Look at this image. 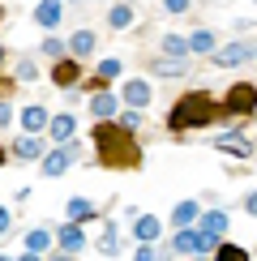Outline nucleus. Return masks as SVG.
<instances>
[{"mask_svg":"<svg viewBox=\"0 0 257 261\" xmlns=\"http://www.w3.org/2000/svg\"><path fill=\"white\" fill-rule=\"evenodd\" d=\"M94 146H99V163L103 167H137L142 163V146L133 141V133L120 124H112L103 116V124L94 128Z\"/></svg>","mask_w":257,"mask_h":261,"instance_id":"1","label":"nucleus"},{"mask_svg":"<svg viewBox=\"0 0 257 261\" xmlns=\"http://www.w3.org/2000/svg\"><path fill=\"white\" fill-rule=\"evenodd\" d=\"M214 116H219V103H214L210 94L193 90V94H185V99L171 107L167 128H171V133H185V128H201V124H210Z\"/></svg>","mask_w":257,"mask_h":261,"instance_id":"2","label":"nucleus"},{"mask_svg":"<svg viewBox=\"0 0 257 261\" xmlns=\"http://www.w3.org/2000/svg\"><path fill=\"white\" fill-rule=\"evenodd\" d=\"M206 56L219 64V69H236V64H249L257 56V43H223V47H210Z\"/></svg>","mask_w":257,"mask_h":261,"instance_id":"3","label":"nucleus"},{"mask_svg":"<svg viewBox=\"0 0 257 261\" xmlns=\"http://www.w3.org/2000/svg\"><path fill=\"white\" fill-rule=\"evenodd\" d=\"M223 112L232 116H253L257 112V86L253 82H236L227 90V99H223Z\"/></svg>","mask_w":257,"mask_h":261,"instance_id":"4","label":"nucleus"},{"mask_svg":"<svg viewBox=\"0 0 257 261\" xmlns=\"http://www.w3.org/2000/svg\"><path fill=\"white\" fill-rule=\"evenodd\" d=\"M214 244H219V240H214L210 231H185V227H180V236H176V244H171V248L185 253V257H193V253H210Z\"/></svg>","mask_w":257,"mask_h":261,"instance_id":"5","label":"nucleus"},{"mask_svg":"<svg viewBox=\"0 0 257 261\" xmlns=\"http://www.w3.org/2000/svg\"><path fill=\"white\" fill-rule=\"evenodd\" d=\"M214 150H223V154H236V159H249L253 154V141L240 137V133H219L214 137Z\"/></svg>","mask_w":257,"mask_h":261,"instance_id":"6","label":"nucleus"},{"mask_svg":"<svg viewBox=\"0 0 257 261\" xmlns=\"http://www.w3.org/2000/svg\"><path fill=\"white\" fill-rule=\"evenodd\" d=\"M155 77H189V56H163V60H155Z\"/></svg>","mask_w":257,"mask_h":261,"instance_id":"7","label":"nucleus"},{"mask_svg":"<svg viewBox=\"0 0 257 261\" xmlns=\"http://www.w3.org/2000/svg\"><path fill=\"white\" fill-rule=\"evenodd\" d=\"M64 17V5L60 0H39V9H35V21L43 30H56V21Z\"/></svg>","mask_w":257,"mask_h":261,"instance_id":"8","label":"nucleus"},{"mask_svg":"<svg viewBox=\"0 0 257 261\" xmlns=\"http://www.w3.org/2000/svg\"><path fill=\"white\" fill-rule=\"evenodd\" d=\"M52 77H56L60 90H73V86H78V77H82V64H78V60H60L56 69H52Z\"/></svg>","mask_w":257,"mask_h":261,"instance_id":"9","label":"nucleus"},{"mask_svg":"<svg viewBox=\"0 0 257 261\" xmlns=\"http://www.w3.org/2000/svg\"><path fill=\"white\" fill-rule=\"evenodd\" d=\"M39 167H43V176H64V167H69V150H52V154H39Z\"/></svg>","mask_w":257,"mask_h":261,"instance_id":"10","label":"nucleus"},{"mask_svg":"<svg viewBox=\"0 0 257 261\" xmlns=\"http://www.w3.org/2000/svg\"><path fill=\"white\" fill-rule=\"evenodd\" d=\"M56 240H60V248H64V253H82V244H86V236H82V227H78V223H64Z\"/></svg>","mask_w":257,"mask_h":261,"instance_id":"11","label":"nucleus"},{"mask_svg":"<svg viewBox=\"0 0 257 261\" xmlns=\"http://www.w3.org/2000/svg\"><path fill=\"white\" fill-rule=\"evenodd\" d=\"M124 103H128V107H146V103H150V82L133 77V82L124 86Z\"/></svg>","mask_w":257,"mask_h":261,"instance_id":"12","label":"nucleus"},{"mask_svg":"<svg viewBox=\"0 0 257 261\" xmlns=\"http://www.w3.org/2000/svg\"><path fill=\"white\" fill-rule=\"evenodd\" d=\"M64 214H69V223H86V219H94V201H86V197H73L69 205H64Z\"/></svg>","mask_w":257,"mask_h":261,"instance_id":"13","label":"nucleus"},{"mask_svg":"<svg viewBox=\"0 0 257 261\" xmlns=\"http://www.w3.org/2000/svg\"><path fill=\"white\" fill-rule=\"evenodd\" d=\"M13 154H17L21 163H35V159L43 154V141H39L35 133H26V137H21V141H17V146H13Z\"/></svg>","mask_w":257,"mask_h":261,"instance_id":"14","label":"nucleus"},{"mask_svg":"<svg viewBox=\"0 0 257 261\" xmlns=\"http://www.w3.org/2000/svg\"><path fill=\"white\" fill-rule=\"evenodd\" d=\"M99 253H103V257H116V253H120V231H116V223H107V227H103Z\"/></svg>","mask_w":257,"mask_h":261,"instance_id":"15","label":"nucleus"},{"mask_svg":"<svg viewBox=\"0 0 257 261\" xmlns=\"http://www.w3.org/2000/svg\"><path fill=\"white\" fill-rule=\"evenodd\" d=\"M47 128H52V141H69L73 137V116H56V120H47Z\"/></svg>","mask_w":257,"mask_h":261,"instance_id":"16","label":"nucleus"},{"mask_svg":"<svg viewBox=\"0 0 257 261\" xmlns=\"http://www.w3.org/2000/svg\"><path fill=\"white\" fill-rule=\"evenodd\" d=\"M21 124H26V133H39V128H47V112L43 107H26L21 112Z\"/></svg>","mask_w":257,"mask_h":261,"instance_id":"17","label":"nucleus"},{"mask_svg":"<svg viewBox=\"0 0 257 261\" xmlns=\"http://www.w3.org/2000/svg\"><path fill=\"white\" fill-rule=\"evenodd\" d=\"M69 47H73V56H90L94 51V30H78V35L69 39Z\"/></svg>","mask_w":257,"mask_h":261,"instance_id":"18","label":"nucleus"},{"mask_svg":"<svg viewBox=\"0 0 257 261\" xmlns=\"http://www.w3.org/2000/svg\"><path fill=\"white\" fill-rule=\"evenodd\" d=\"M197 214H201V210H197V201H180L176 210H171V223H176V227H189Z\"/></svg>","mask_w":257,"mask_h":261,"instance_id":"19","label":"nucleus"},{"mask_svg":"<svg viewBox=\"0 0 257 261\" xmlns=\"http://www.w3.org/2000/svg\"><path fill=\"white\" fill-rule=\"evenodd\" d=\"M47 244H52V231H43V227L26 236V253H35V257H43V253H47Z\"/></svg>","mask_w":257,"mask_h":261,"instance_id":"20","label":"nucleus"},{"mask_svg":"<svg viewBox=\"0 0 257 261\" xmlns=\"http://www.w3.org/2000/svg\"><path fill=\"white\" fill-rule=\"evenodd\" d=\"M107 26H112V30H124V26H133V9H128V5H116L112 13H107Z\"/></svg>","mask_w":257,"mask_h":261,"instance_id":"21","label":"nucleus"},{"mask_svg":"<svg viewBox=\"0 0 257 261\" xmlns=\"http://www.w3.org/2000/svg\"><path fill=\"white\" fill-rule=\"evenodd\" d=\"M210 47H214V35H210V30H197V35H189V51H197V56H206Z\"/></svg>","mask_w":257,"mask_h":261,"instance_id":"22","label":"nucleus"},{"mask_svg":"<svg viewBox=\"0 0 257 261\" xmlns=\"http://www.w3.org/2000/svg\"><path fill=\"white\" fill-rule=\"evenodd\" d=\"M112 77H120V60H103L99 73H94V86H107Z\"/></svg>","mask_w":257,"mask_h":261,"instance_id":"23","label":"nucleus"},{"mask_svg":"<svg viewBox=\"0 0 257 261\" xmlns=\"http://www.w3.org/2000/svg\"><path fill=\"white\" fill-rule=\"evenodd\" d=\"M210 253L219 257V261H244V257H249V253H244V248H236V244H214Z\"/></svg>","mask_w":257,"mask_h":261,"instance_id":"24","label":"nucleus"},{"mask_svg":"<svg viewBox=\"0 0 257 261\" xmlns=\"http://www.w3.org/2000/svg\"><path fill=\"white\" fill-rule=\"evenodd\" d=\"M163 51H167V56H189V39L167 35V39H163Z\"/></svg>","mask_w":257,"mask_h":261,"instance_id":"25","label":"nucleus"},{"mask_svg":"<svg viewBox=\"0 0 257 261\" xmlns=\"http://www.w3.org/2000/svg\"><path fill=\"white\" fill-rule=\"evenodd\" d=\"M90 112H94V116H112V112H116V99H112V94H94V99H90Z\"/></svg>","mask_w":257,"mask_h":261,"instance_id":"26","label":"nucleus"},{"mask_svg":"<svg viewBox=\"0 0 257 261\" xmlns=\"http://www.w3.org/2000/svg\"><path fill=\"white\" fill-rule=\"evenodd\" d=\"M206 231H210V236H223V231H227V214H223V210L206 214Z\"/></svg>","mask_w":257,"mask_h":261,"instance_id":"27","label":"nucleus"},{"mask_svg":"<svg viewBox=\"0 0 257 261\" xmlns=\"http://www.w3.org/2000/svg\"><path fill=\"white\" fill-rule=\"evenodd\" d=\"M137 240H159V219H137Z\"/></svg>","mask_w":257,"mask_h":261,"instance_id":"28","label":"nucleus"},{"mask_svg":"<svg viewBox=\"0 0 257 261\" xmlns=\"http://www.w3.org/2000/svg\"><path fill=\"white\" fill-rule=\"evenodd\" d=\"M39 51H43V56H52V60H56V56H60V51H64V43H60L56 35H47V39H43V43H39Z\"/></svg>","mask_w":257,"mask_h":261,"instance_id":"29","label":"nucleus"},{"mask_svg":"<svg viewBox=\"0 0 257 261\" xmlns=\"http://www.w3.org/2000/svg\"><path fill=\"white\" fill-rule=\"evenodd\" d=\"M35 60H17V82H35Z\"/></svg>","mask_w":257,"mask_h":261,"instance_id":"30","label":"nucleus"},{"mask_svg":"<svg viewBox=\"0 0 257 261\" xmlns=\"http://www.w3.org/2000/svg\"><path fill=\"white\" fill-rule=\"evenodd\" d=\"M167 13H189V0H163Z\"/></svg>","mask_w":257,"mask_h":261,"instance_id":"31","label":"nucleus"},{"mask_svg":"<svg viewBox=\"0 0 257 261\" xmlns=\"http://www.w3.org/2000/svg\"><path fill=\"white\" fill-rule=\"evenodd\" d=\"M155 257V248H150V240H142V248H137V261H150Z\"/></svg>","mask_w":257,"mask_h":261,"instance_id":"32","label":"nucleus"},{"mask_svg":"<svg viewBox=\"0 0 257 261\" xmlns=\"http://www.w3.org/2000/svg\"><path fill=\"white\" fill-rule=\"evenodd\" d=\"M244 210H249V214H257V193H249V197H244Z\"/></svg>","mask_w":257,"mask_h":261,"instance_id":"33","label":"nucleus"},{"mask_svg":"<svg viewBox=\"0 0 257 261\" xmlns=\"http://www.w3.org/2000/svg\"><path fill=\"white\" fill-rule=\"evenodd\" d=\"M9 120H13V107H5V103H0V124H9Z\"/></svg>","mask_w":257,"mask_h":261,"instance_id":"34","label":"nucleus"},{"mask_svg":"<svg viewBox=\"0 0 257 261\" xmlns=\"http://www.w3.org/2000/svg\"><path fill=\"white\" fill-rule=\"evenodd\" d=\"M0 231H9V210L0 205Z\"/></svg>","mask_w":257,"mask_h":261,"instance_id":"35","label":"nucleus"},{"mask_svg":"<svg viewBox=\"0 0 257 261\" xmlns=\"http://www.w3.org/2000/svg\"><path fill=\"white\" fill-rule=\"evenodd\" d=\"M0 17H5V5H0Z\"/></svg>","mask_w":257,"mask_h":261,"instance_id":"36","label":"nucleus"},{"mask_svg":"<svg viewBox=\"0 0 257 261\" xmlns=\"http://www.w3.org/2000/svg\"><path fill=\"white\" fill-rule=\"evenodd\" d=\"M0 60H5V47H0Z\"/></svg>","mask_w":257,"mask_h":261,"instance_id":"37","label":"nucleus"},{"mask_svg":"<svg viewBox=\"0 0 257 261\" xmlns=\"http://www.w3.org/2000/svg\"><path fill=\"white\" fill-rule=\"evenodd\" d=\"M0 163H5V154H0Z\"/></svg>","mask_w":257,"mask_h":261,"instance_id":"38","label":"nucleus"},{"mask_svg":"<svg viewBox=\"0 0 257 261\" xmlns=\"http://www.w3.org/2000/svg\"><path fill=\"white\" fill-rule=\"evenodd\" d=\"M253 5H257V0H253Z\"/></svg>","mask_w":257,"mask_h":261,"instance_id":"39","label":"nucleus"}]
</instances>
